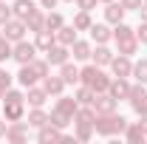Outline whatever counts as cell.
Masks as SVG:
<instances>
[{
  "instance_id": "obj_37",
  "label": "cell",
  "mask_w": 147,
  "mask_h": 144,
  "mask_svg": "<svg viewBox=\"0 0 147 144\" xmlns=\"http://www.w3.org/2000/svg\"><path fill=\"white\" fill-rule=\"evenodd\" d=\"M11 51H14V42H9V40L3 37V42H0V62L11 59Z\"/></svg>"
},
{
  "instance_id": "obj_17",
  "label": "cell",
  "mask_w": 147,
  "mask_h": 144,
  "mask_svg": "<svg viewBox=\"0 0 147 144\" xmlns=\"http://www.w3.org/2000/svg\"><path fill=\"white\" fill-rule=\"evenodd\" d=\"M93 110H96V113H113V110H116V99L110 96L108 90H105V93H96V96H93Z\"/></svg>"
},
{
  "instance_id": "obj_27",
  "label": "cell",
  "mask_w": 147,
  "mask_h": 144,
  "mask_svg": "<svg viewBox=\"0 0 147 144\" xmlns=\"http://www.w3.org/2000/svg\"><path fill=\"white\" fill-rule=\"evenodd\" d=\"M45 122H48V113H45L42 108H31V110H28V116H26V124H28V127H37V130L45 124Z\"/></svg>"
},
{
  "instance_id": "obj_15",
  "label": "cell",
  "mask_w": 147,
  "mask_h": 144,
  "mask_svg": "<svg viewBox=\"0 0 147 144\" xmlns=\"http://www.w3.org/2000/svg\"><path fill=\"white\" fill-rule=\"evenodd\" d=\"M42 88H45V93L48 96H62V90H65V79L57 73V76H42Z\"/></svg>"
},
{
  "instance_id": "obj_20",
  "label": "cell",
  "mask_w": 147,
  "mask_h": 144,
  "mask_svg": "<svg viewBox=\"0 0 147 144\" xmlns=\"http://www.w3.org/2000/svg\"><path fill=\"white\" fill-rule=\"evenodd\" d=\"M54 42H57V34H54V31H48V28L34 31V45H37V51H48Z\"/></svg>"
},
{
  "instance_id": "obj_16",
  "label": "cell",
  "mask_w": 147,
  "mask_h": 144,
  "mask_svg": "<svg viewBox=\"0 0 147 144\" xmlns=\"http://www.w3.org/2000/svg\"><path fill=\"white\" fill-rule=\"evenodd\" d=\"M14 79H17L20 88H31V85H37V82H40V76L34 73V68H31V65H20V71L14 73Z\"/></svg>"
},
{
  "instance_id": "obj_21",
  "label": "cell",
  "mask_w": 147,
  "mask_h": 144,
  "mask_svg": "<svg viewBox=\"0 0 147 144\" xmlns=\"http://www.w3.org/2000/svg\"><path fill=\"white\" fill-rule=\"evenodd\" d=\"M91 59H93V65H99V68H108L110 59H113V51H110L108 45H96V48L91 51Z\"/></svg>"
},
{
  "instance_id": "obj_26",
  "label": "cell",
  "mask_w": 147,
  "mask_h": 144,
  "mask_svg": "<svg viewBox=\"0 0 147 144\" xmlns=\"http://www.w3.org/2000/svg\"><path fill=\"white\" fill-rule=\"evenodd\" d=\"M59 76L65 79V85H79V68L71 65V59L59 65Z\"/></svg>"
},
{
  "instance_id": "obj_24",
  "label": "cell",
  "mask_w": 147,
  "mask_h": 144,
  "mask_svg": "<svg viewBox=\"0 0 147 144\" xmlns=\"http://www.w3.org/2000/svg\"><path fill=\"white\" fill-rule=\"evenodd\" d=\"M91 51H93V45L88 42V40H79V37H76V42L71 45V54H74V59H79V62L91 59Z\"/></svg>"
},
{
  "instance_id": "obj_30",
  "label": "cell",
  "mask_w": 147,
  "mask_h": 144,
  "mask_svg": "<svg viewBox=\"0 0 147 144\" xmlns=\"http://www.w3.org/2000/svg\"><path fill=\"white\" fill-rule=\"evenodd\" d=\"M76 31H91V26H93V20H91V11H76L74 14V23H71Z\"/></svg>"
},
{
  "instance_id": "obj_3",
  "label": "cell",
  "mask_w": 147,
  "mask_h": 144,
  "mask_svg": "<svg viewBox=\"0 0 147 144\" xmlns=\"http://www.w3.org/2000/svg\"><path fill=\"white\" fill-rule=\"evenodd\" d=\"M110 79L113 76H108V73L102 71L99 65H85V68H79V82L82 85H88V88H93V93H105V90L110 88Z\"/></svg>"
},
{
  "instance_id": "obj_29",
  "label": "cell",
  "mask_w": 147,
  "mask_h": 144,
  "mask_svg": "<svg viewBox=\"0 0 147 144\" xmlns=\"http://www.w3.org/2000/svg\"><path fill=\"white\" fill-rule=\"evenodd\" d=\"M26 28H28V31H42V28H45V14H42L40 9L31 11V14L26 17Z\"/></svg>"
},
{
  "instance_id": "obj_9",
  "label": "cell",
  "mask_w": 147,
  "mask_h": 144,
  "mask_svg": "<svg viewBox=\"0 0 147 144\" xmlns=\"http://www.w3.org/2000/svg\"><path fill=\"white\" fill-rule=\"evenodd\" d=\"M108 68L113 71V76H130V73H133V57L113 54V59H110Z\"/></svg>"
},
{
  "instance_id": "obj_28",
  "label": "cell",
  "mask_w": 147,
  "mask_h": 144,
  "mask_svg": "<svg viewBox=\"0 0 147 144\" xmlns=\"http://www.w3.org/2000/svg\"><path fill=\"white\" fill-rule=\"evenodd\" d=\"M54 34H57V42H59V45H68V48H71L74 42H76V28H74V26H62Z\"/></svg>"
},
{
  "instance_id": "obj_23",
  "label": "cell",
  "mask_w": 147,
  "mask_h": 144,
  "mask_svg": "<svg viewBox=\"0 0 147 144\" xmlns=\"http://www.w3.org/2000/svg\"><path fill=\"white\" fill-rule=\"evenodd\" d=\"M139 40H136V34L127 37V40H116V54H125V57H133V54H139Z\"/></svg>"
},
{
  "instance_id": "obj_40",
  "label": "cell",
  "mask_w": 147,
  "mask_h": 144,
  "mask_svg": "<svg viewBox=\"0 0 147 144\" xmlns=\"http://www.w3.org/2000/svg\"><path fill=\"white\" fill-rule=\"evenodd\" d=\"M119 3H122V6H125V11H139V9H142V3H144V0H119Z\"/></svg>"
},
{
  "instance_id": "obj_10",
  "label": "cell",
  "mask_w": 147,
  "mask_h": 144,
  "mask_svg": "<svg viewBox=\"0 0 147 144\" xmlns=\"http://www.w3.org/2000/svg\"><path fill=\"white\" fill-rule=\"evenodd\" d=\"M65 139V133L59 130L57 124H51V122H45V124L37 130V141H42V144H51V141H62Z\"/></svg>"
},
{
  "instance_id": "obj_5",
  "label": "cell",
  "mask_w": 147,
  "mask_h": 144,
  "mask_svg": "<svg viewBox=\"0 0 147 144\" xmlns=\"http://www.w3.org/2000/svg\"><path fill=\"white\" fill-rule=\"evenodd\" d=\"M3 119L6 122H23L26 119V102L23 99H3Z\"/></svg>"
},
{
  "instance_id": "obj_14",
  "label": "cell",
  "mask_w": 147,
  "mask_h": 144,
  "mask_svg": "<svg viewBox=\"0 0 147 144\" xmlns=\"http://www.w3.org/2000/svg\"><path fill=\"white\" fill-rule=\"evenodd\" d=\"M125 14H127V11H125V6H122V3H116V0H113V3H105V23H108V26L122 23Z\"/></svg>"
},
{
  "instance_id": "obj_33",
  "label": "cell",
  "mask_w": 147,
  "mask_h": 144,
  "mask_svg": "<svg viewBox=\"0 0 147 144\" xmlns=\"http://www.w3.org/2000/svg\"><path fill=\"white\" fill-rule=\"evenodd\" d=\"M93 124H74V139L76 141H91L93 139Z\"/></svg>"
},
{
  "instance_id": "obj_39",
  "label": "cell",
  "mask_w": 147,
  "mask_h": 144,
  "mask_svg": "<svg viewBox=\"0 0 147 144\" xmlns=\"http://www.w3.org/2000/svg\"><path fill=\"white\" fill-rule=\"evenodd\" d=\"M136 40H139L142 45H147V20L139 23V28H136Z\"/></svg>"
},
{
  "instance_id": "obj_36",
  "label": "cell",
  "mask_w": 147,
  "mask_h": 144,
  "mask_svg": "<svg viewBox=\"0 0 147 144\" xmlns=\"http://www.w3.org/2000/svg\"><path fill=\"white\" fill-rule=\"evenodd\" d=\"M11 82H14V73H9L6 68H0V102H3V96H6V90L11 88Z\"/></svg>"
},
{
  "instance_id": "obj_32",
  "label": "cell",
  "mask_w": 147,
  "mask_h": 144,
  "mask_svg": "<svg viewBox=\"0 0 147 144\" xmlns=\"http://www.w3.org/2000/svg\"><path fill=\"white\" fill-rule=\"evenodd\" d=\"M62 26H65V17H62L59 11H54V9H51V11L45 14V28H48V31H59Z\"/></svg>"
},
{
  "instance_id": "obj_25",
  "label": "cell",
  "mask_w": 147,
  "mask_h": 144,
  "mask_svg": "<svg viewBox=\"0 0 147 144\" xmlns=\"http://www.w3.org/2000/svg\"><path fill=\"white\" fill-rule=\"evenodd\" d=\"M93 122H96L93 105H79V110L74 113V124H93Z\"/></svg>"
},
{
  "instance_id": "obj_38",
  "label": "cell",
  "mask_w": 147,
  "mask_h": 144,
  "mask_svg": "<svg viewBox=\"0 0 147 144\" xmlns=\"http://www.w3.org/2000/svg\"><path fill=\"white\" fill-rule=\"evenodd\" d=\"M11 17H14V14H11V6H9L6 0H0V28H3Z\"/></svg>"
},
{
  "instance_id": "obj_22",
  "label": "cell",
  "mask_w": 147,
  "mask_h": 144,
  "mask_svg": "<svg viewBox=\"0 0 147 144\" xmlns=\"http://www.w3.org/2000/svg\"><path fill=\"white\" fill-rule=\"evenodd\" d=\"M125 139H127L130 144H142L147 139V133H144V127L139 124V122H127V127H125Z\"/></svg>"
},
{
  "instance_id": "obj_6",
  "label": "cell",
  "mask_w": 147,
  "mask_h": 144,
  "mask_svg": "<svg viewBox=\"0 0 147 144\" xmlns=\"http://www.w3.org/2000/svg\"><path fill=\"white\" fill-rule=\"evenodd\" d=\"M0 31H3V37H6L9 42H20V40H26V31H28V28H26V20L11 17L3 28H0Z\"/></svg>"
},
{
  "instance_id": "obj_12",
  "label": "cell",
  "mask_w": 147,
  "mask_h": 144,
  "mask_svg": "<svg viewBox=\"0 0 147 144\" xmlns=\"http://www.w3.org/2000/svg\"><path fill=\"white\" fill-rule=\"evenodd\" d=\"M91 40L96 45H108L110 40H113V28H110L108 23H93L91 26Z\"/></svg>"
},
{
  "instance_id": "obj_19",
  "label": "cell",
  "mask_w": 147,
  "mask_h": 144,
  "mask_svg": "<svg viewBox=\"0 0 147 144\" xmlns=\"http://www.w3.org/2000/svg\"><path fill=\"white\" fill-rule=\"evenodd\" d=\"M45 99H48L45 88H37V85L26 88V102H28L31 108H42V105H45Z\"/></svg>"
},
{
  "instance_id": "obj_18",
  "label": "cell",
  "mask_w": 147,
  "mask_h": 144,
  "mask_svg": "<svg viewBox=\"0 0 147 144\" xmlns=\"http://www.w3.org/2000/svg\"><path fill=\"white\" fill-rule=\"evenodd\" d=\"M37 9H40V6H37L34 0H14V3H11V14L20 17V20H26L31 11H37Z\"/></svg>"
},
{
  "instance_id": "obj_41",
  "label": "cell",
  "mask_w": 147,
  "mask_h": 144,
  "mask_svg": "<svg viewBox=\"0 0 147 144\" xmlns=\"http://www.w3.org/2000/svg\"><path fill=\"white\" fill-rule=\"evenodd\" d=\"M96 3H99V0H76L79 11H93V9H96Z\"/></svg>"
},
{
  "instance_id": "obj_47",
  "label": "cell",
  "mask_w": 147,
  "mask_h": 144,
  "mask_svg": "<svg viewBox=\"0 0 147 144\" xmlns=\"http://www.w3.org/2000/svg\"><path fill=\"white\" fill-rule=\"evenodd\" d=\"M99 3H113V0H99Z\"/></svg>"
},
{
  "instance_id": "obj_43",
  "label": "cell",
  "mask_w": 147,
  "mask_h": 144,
  "mask_svg": "<svg viewBox=\"0 0 147 144\" xmlns=\"http://www.w3.org/2000/svg\"><path fill=\"white\" fill-rule=\"evenodd\" d=\"M6 127H9V122H6V119H0V139H6Z\"/></svg>"
},
{
  "instance_id": "obj_4",
  "label": "cell",
  "mask_w": 147,
  "mask_h": 144,
  "mask_svg": "<svg viewBox=\"0 0 147 144\" xmlns=\"http://www.w3.org/2000/svg\"><path fill=\"white\" fill-rule=\"evenodd\" d=\"M127 102H130V108H133V113H136V116H144V113H147V88L142 85V82L130 85Z\"/></svg>"
},
{
  "instance_id": "obj_44",
  "label": "cell",
  "mask_w": 147,
  "mask_h": 144,
  "mask_svg": "<svg viewBox=\"0 0 147 144\" xmlns=\"http://www.w3.org/2000/svg\"><path fill=\"white\" fill-rule=\"evenodd\" d=\"M139 17L147 20V3H142V9H139Z\"/></svg>"
},
{
  "instance_id": "obj_34",
  "label": "cell",
  "mask_w": 147,
  "mask_h": 144,
  "mask_svg": "<svg viewBox=\"0 0 147 144\" xmlns=\"http://www.w3.org/2000/svg\"><path fill=\"white\" fill-rule=\"evenodd\" d=\"M136 82H142L147 85V59H139V62H133V73H130Z\"/></svg>"
},
{
  "instance_id": "obj_35",
  "label": "cell",
  "mask_w": 147,
  "mask_h": 144,
  "mask_svg": "<svg viewBox=\"0 0 147 144\" xmlns=\"http://www.w3.org/2000/svg\"><path fill=\"white\" fill-rule=\"evenodd\" d=\"M28 65H31V68H34V73L37 76H40V79H42V76H48V73H51V65H48V59H31V62H28Z\"/></svg>"
},
{
  "instance_id": "obj_42",
  "label": "cell",
  "mask_w": 147,
  "mask_h": 144,
  "mask_svg": "<svg viewBox=\"0 0 147 144\" xmlns=\"http://www.w3.org/2000/svg\"><path fill=\"white\" fill-rule=\"evenodd\" d=\"M37 3H40V9H48V11L59 6V0H37Z\"/></svg>"
},
{
  "instance_id": "obj_48",
  "label": "cell",
  "mask_w": 147,
  "mask_h": 144,
  "mask_svg": "<svg viewBox=\"0 0 147 144\" xmlns=\"http://www.w3.org/2000/svg\"><path fill=\"white\" fill-rule=\"evenodd\" d=\"M0 42H3V31H0Z\"/></svg>"
},
{
  "instance_id": "obj_31",
  "label": "cell",
  "mask_w": 147,
  "mask_h": 144,
  "mask_svg": "<svg viewBox=\"0 0 147 144\" xmlns=\"http://www.w3.org/2000/svg\"><path fill=\"white\" fill-rule=\"evenodd\" d=\"M93 88H88V85H82L79 82V88H76V93H74V99L79 102V105H93Z\"/></svg>"
},
{
  "instance_id": "obj_11",
  "label": "cell",
  "mask_w": 147,
  "mask_h": 144,
  "mask_svg": "<svg viewBox=\"0 0 147 144\" xmlns=\"http://www.w3.org/2000/svg\"><path fill=\"white\" fill-rule=\"evenodd\" d=\"M108 93L113 96V99H116V102L127 99V96H130V82H127V76H113V79H110Z\"/></svg>"
},
{
  "instance_id": "obj_45",
  "label": "cell",
  "mask_w": 147,
  "mask_h": 144,
  "mask_svg": "<svg viewBox=\"0 0 147 144\" xmlns=\"http://www.w3.org/2000/svg\"><path fill=\"white\" fill-rule=\"evenodd\" d=\"M139 119H142V122H139V124L144 127V133H147V113H144V116H139Z\"/></svg>"
},
{
  "instance_id": "obj_1",
  "label": "cell",
  "mask_w": 147,
  "mask_h": 144,
  "mask_svg": "<svg viewBox=\"0 0 147 144\" xmlns=\"http://www.w3.org/2000/svg\"><path fill=\"white\" fill-rule=\"evenodd\" d=\"M79 110V102L74 99V96H57V105L54 110L48 113V122L51 124H57L59 130H65V127L74 122V113Z\"/></svg>"
},
{
  "instance_id": "obj_2",
  "label": "cell",
  "mask_w": 147,
  "mask_h": 144,
  "mask_svg": "<svg viewBox=\"0 0 147 144\" xmlns=\"http://www.w3.org/2000/svg\"><path fill=\"white\" fill-rule=\"evenodd\" d=\"M125 127H127V119L119 116L116 110H113V113H96V122H93V130H96L99 136H105V139H110V136H122Z\"/></svg>"
},
{
  "instance_id": "obj_8",
  "label": "cell",
  "mask_w": 147,
  "mask_h": 144,
  "mask_svg": "<svg viewBox=\"0 0 147 144\" xmlns=\"http://www.w3.org/2000/svg\"><path fill=\"white\" fill-rule=\"evenodd\" d=\"M45 59H48V65L59 68L62 62H68V59H71V48H68V45H59V42H54V45L45 51Z\"/></svg>"
},
{
  "instance_id": "obj_13",
  "label": "cell",
  "mask_w": 147,
  "mask_h": 144,
  "mask_svg": "<svg viewBox=\"0 0 147 144\" xmlns=\"http://www.w3.org/2000/svg\"><path fill=\"white\" fill-rule=\"evenodd\" d=\"M26 136H28V124L26 122H9V127H6V141H26Z\"/></svg>"
},
{
  "instance_id": "obj_7",
  "label": "cell",
  "mask_w": 147,
  "mask_h": 144,
  "mask_svg": "<svg viewBox=\"0 0 147 144\" xmlns=\"http://www.w3.org/2000/svg\"><path fill=\"white\" fill-rule=\"evenodd\" d=\"M34 57H37V45H34V42H28V40H20V42H14L11 59H17L20 65H28Z\"/></svg>"
},
{
  "instance_id": "obj_46",
  "label": "cell",
  "mask_w": 147,
  "mask_h": 144,
  "mask_svg": "<svg viewBox=\"0 0 147 144\" xmlns=\"http://www.w3.org/2000/svg\"><path fill=\"white\" fill-rule=\"evenodd\" d=\"M59 3H76V0H59Z\"/></svg>"
},
{
  "instance_id": "obj_49",
  "label": "cell",
  "mask_w": 147,
  "mask_h": 144,
  "mask_svg": "<svg viewBox=\"0 0 147 144\" xmlns=\"http://www.w3.org/2000/svg\"><path fill=\"white\" fill-rule=\"evenodd\" d=\"M144 3H147V0H144Z\"/></svg>"
}]
</instances>
